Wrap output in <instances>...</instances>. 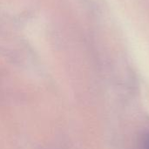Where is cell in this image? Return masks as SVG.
I'll list each match as a JSON object with an SVG mask.
<instances>
[{
	"label": "cell",
	"mask_w": 149,
	"mask_h": 149,
	"mask_svg": "<svg viewBox=\"0 0 149 149\" xmlns=\"http://www.w3.org/2000/svg\"><path fill=\"white\" fill-rule=\"evenodd\" d=\"M141 149H149V134H146L143 137Z\"/></svg>",
	"instance_id": "obj_1"
}]
</instances>
